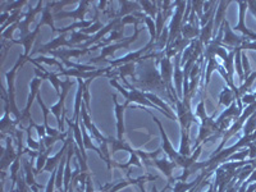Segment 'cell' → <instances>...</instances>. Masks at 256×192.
<instances>
[{"mask_svg": "<svg viewBox=\"0 0 256 192\" xmlns=\"http://www.w3.org/2000/svg\"><path fill=\"white\" fill-rule=\"evenodd\" d=\"M191 95H184L180 100L176 102V110H177V120L180 127V154L184 156H190L192 155L191 146H190V128L192 123H198L200 120L198 116L192 113L191 110Z\"/></svg>", "mask_w": 256, "mask_h": 192, "instance_id": "obj_1", "label": "cell"}, {"mask_svg": "<svg viewBox=\"0 0 256 192\" xmlns=\"http://www.w3.org/2000/svg\"><path fill=\"white\" fill-rule=\"evenodd\" d=\"M196 116H198V120H200V131H198V140H196L195 145H194V150L196 148H198L200 145L202 144H206L209 141L212 140H218L222 136L219 134V128L216 126V114H212V116H206V110H205V100L204 98L200 100V102L196 106Z\"/></svg>", "mask_w": 256, "mask_h": 192, "instance_id": "obj_2", "label": "cell"}, {"mask_svg": "<svg viewBox=\"0 0 256 192\" xmlns=\"http://www.w3.org/2000/svg\"><path fill=\"white\" fill-rule=\"evenodd\" d=\"M116 80H118V78L109 80V84H110L112 86H113V88H116V90L120 91V92L122 94L123 96H124V98H126V102H124L126 106H128V105L131 104V102H134V104H138V105H141V106H145V108H154L155 110H159L160 113H163L164 116H168L169 120H170V116H169V114H166V112L163 110V109H160L159 106H156V105H155V104H152V102H150V100H148V98H146L145 94H144V91L137 90V88H134V86H132V84L127 81V80L123 78V82H124V84H126V86H127V88H130V91H128L127 88H123L122 84H120V82L116 81Z\"/></svg>", "mask_w": 256, "mask_h": 192, "instance_id": "obj_3", "label": "cell"}, {"mask_svg": "<svg viewBox=\"0 0 256 192\" xmlns=\"http://www.w3.org/2000/svg\"><path fill=\"white\" fill-rule=\"evenodd\" d=\"M81 120L82 123L84 124V127L88 128V131L90 132L91 137H92L94 140L98 142L99 145V148L102 150V152L104 154L105 159H106V166H108V169H112V163H113V160H112V154H110V150H109V142H108V137L102 136V132L98 130L95 124L92 123L91 120V116H90V112L86 108V105L84 102H82V106H81Z\"/></svg>", "mask_w": 256, "mask_h": 192, "instance_id": "obj_4", "label": "cell"}, {"mask_svg": "<svg viewBox=\"0 0 256 192\" xmlns=\"http://www.w3.org/2000/svg\"><path fill=\"white\" fill-rule=\"evenodd\" d=\"M28 58L24 56V54H20L18 56L17 63L13 66V68L9 72L6 73V82H8V99H9V113L13 116V120L17 123V126H20V112L18 110L17 105H16V90H14V81H16V74H17L18 70L24 66Z\"/></svg>", "mask_w": 256, "mask_h": 192, "instance_id": "obj_5", "label": "cell"}, {"mask_svg": "<svg viewBox=\"0 0 256 192\" xmlns=\"http://www.w3.org/2000/svg\"><path fill=\"white\" fill-rule=\"evenodd\" d=\"M108 140H109L108 142H109V150H110V154H114V152H120V150L130 152V160H128L127 164H120L113 160L112 166H116V168L123 169V170H127V172H130V169L128 168L132 166H138V168H142L141 159H140V156H138V152H140V150H134V148H132L131 145H130V144L124 140L120 141V140H118V138H114V137H108Z\"/></svg>", "mask_w": 256, "mask_h": 192, "instance_id": "obj_6", "label": "cell"}, {"mask_svg": "<svg viewBox=\"0 0 256 192\" xmlns=\"http://www.w3.org/2000/svg\"><path fill=\"white\" fill-rule=\"evenodd\" d=\"M76 82L77 81H72V80H64V81H62V92L59 95V102L56 105L50 106V113L56 116V122H58V130L60 132H66L64 131V120H66V106H64V102H66V98H67L68 92H70V90Z\"/></svg>", "mask_w": 256, "mask_h": 192, "instance_id": "obj_7", "label": "cell"}, {"mask_svg": "<svg viewBox=\"0 0 256 192\" xmlns=\"http://www.w3.org/2000/svg\"><path fill=\"white\" fill-rule=\"evenodd\" d=\"M140 32H141V28H134V35L130 36V38H124L123 40L118 41V42H114V44L105 46L104 49L102 50V54H100L99 56L91 58L86 64H99L100 62H106L108 60V59H106L108 56H113L114 52L120 49L130 50V45L137 40V38H138V35H140Z\"/></svg>", "mask_w": 256, "mask_h": 192, "instance_id": "obj_8", "label": "cell"}, {"mask_svg": "<svg viewBox=\"0 0 256 192\" xmlns=\"http://www.w3.org/2000/svg\"><path fill=\"white\" fill-rule=\"evenodd\" d=\"M176 10L172 16L170 24H169V38H168V44L166 46L172 44L173 41L180 35V27L184 24V9L187 6V2H174Z\"/></svg>", "mask_w": 256, "mask_h": 192, "instance_id": "obj_9", "label": "cell"}, {"mask_svg": "<svg viewBox=\"0 0 256 192\" xmlns=\"http://www.w3.org/2000/svg\"><path fill=\"white\" fill-rule=\"evenodd\" d=\"M41 81L42 80L38 78V77H35V78L32 80L31 82H30V95H28V100H27V104L26 106H24V109H22V112H20V126L18 128H20V130H24V127L22 124L24 123H30L32 122V116H31V106H32V102H34V100L38 98V95L40 92H38V88H40L41 86Z\"/></svg>", "mask_w": 256, "mask_h": 192, "instance_id": "obj_10", "label": "cell"}, {"mask_svg": "<svg viewBox=\"0 0 256 192\" xmlns=\"http://www.w3.org/2000/svg\"><path fill=\"white\" fill-rule=\"evenodd\" d=\"M173 70H174V64L172 63L170 58H168L166 56H163V59L160 60V76H162V80L166 84L168 91L173 95L176 102H178V95L177 91H176L174 86H173Z\"/></svg>", "mask_w": 256, "mask_h": 192, "instance_id": "obj_11", "label": "cell"}, {"mask_svg": "<svg viewBox=\"0 0 256 192\" xmlns=\"http://www.w3.org/2000/svg\"><path fill=\"white\" fill-rule=\"evenodd\" d=\"M223 40H222V46L226 48L227 50H232V49H237V48L242 46L244 41L248 40V38H244V36H238L234 34L233 28H230V22L227 20L223 22Z\"/></svg>", "mask_w": 256, "mask_h": 192, "instance_id": "obj_12", "label": "cell"}, {"mask_svg": "<svg viewBox=\"0 0 256 192\" xmlns=\"http://www.w3.org/2000/svg\"><path fill=\"white\" fill-rule=\"evenodd\" d=\"M13 137L6 136V148H4L3 154H2V180H6V174L8 168H10V166L13 164L16 159L18 156V152H14V146H13Z\"/></svg>", "mask_w": 256, "mask_h": 192, "instance_id": "obj_13", "label": "cell"}, {"mask_svg": "<svg viewBox=\"0 0 256 192\" xmlns=\"http://www.w3.org/2000/svg\"><path fill=\"white\" fill-rule=\"evenodd\" d=\"M154 45L155 44H152V41H148V44H146L142 49H138L137 52H128L127 56H123V58L114 59V60L108 59L106 62H109V66H110L112 68H116V67H120V66H123V64H127V63H138V62L142 60V54L148 52V50L155 49Z\"/></svg>", "mask_w": 256, "mask_h": 192, "instance_id": "obj_14", "label": "cell"}, {"mask_svg": "<svg viewBox=\"0 0 256 192\" xmlns=\"http://www.w3.org/2000/svg\"><path fill=\"white\" fill-rule=\"evenodd\" d=\"M237 6L240 8V13H238V24L236 26L233 27L234 31L241 32L242 36L248 38L250 41H256V32H254L252 30L248 28L246 24H244V16H246V8L248 6V2H237Z\"/></svg>", "mask_w": 256, "mask_h": 192, "instance_id": "obj_15", "label": "cell"}, {"mask_svg": "<svg viewBox=\"0 0 256 192\" xmlns=\"http://www.w3.org/2000/svg\"><path fill=\"white\" fill-rule=\"evenodd\" d=\"M45 6V2H38V6H36V8H30L28 12L24 14V18L22 20H20V26H18V28H20V38H26L27 35H28L30 32V24L35 20V17L38 13H40L41 10H44V8L42 6Z\"/></svg>", "mask_w": 256, "mask_h": 192, "instance_id": "obj_16", "label": "cell"}, {"mask_svg": "<svg viewBox=\"0 0 256 192\" xmlns=\"http://www.w3.org/2000/svg\"><path fill=\"white\" fill-rule=\"evenodd\" d=\"M91 6V2L84 0V2H78V8L72 12H67V10H62L54 14V20H62V18H73V20L82 22L84 20V14L88 12V6Z\"/></svg>", "mask_w": 256, "mask_h": 192, "instance_id": "obj_17", "label": "cell"}, {"mask_svg": "<svg viewBox=\"0 0 256 192\" xmlns=\"http://www.w3.org/2000/svg\"><path fill=\"white\" fill-rule=\"evenodd\" d=\"M114 102V110H116V138L123 141V134L126 132L124 127V109L127 108L124 104L120 105L116 99V94L112 95Z\"/></svg>", "mask_w": 256, "mask_h": 192, "instance_id": "obj_18", "label": "cell"}, {"mask_svg": "<svg viewBox=\"0 0 256 192\" xmlns=\"http://www.w3.org/2000/svg\"><path fill=\"white\" fill-rule=\"evenodd\" d=\"M88 52H90V49H58L52 50V52H49L48 54L56 56V58L59 59L62 63H64V62L70 60V56L78 59L81 58L82 56H84V54H88Z\"/></svg>", "mask_w": 256, "mask_h": 192, "instance_id": "obj_19", "label": "cell"}, {"mask_svg": "<svg viewBox=\"0 0 256 192\" xmlns=\"http://www.w3.org/2000/svg\"><path fill=\"white\" fill-rule=\"evenodd\" d=\"M180 58H182L180 52L174 56V70H173V82L176 84V91L180 100L184 98V70L180 68Z\"/></svg>", "mask_w": 256, "mask_h": 192, "instance_id": "obj_20", "label": "cell"}, {"mask_svg": "<svg viewBox=\"0 0 256 192\" xmlns=\"http://www.w3.org/2000/svg\"><path fill=\"white\" fill-rule=\"evenodd\" d=\"M32 162L34 160H28V159H24V177H26V182L27 184L30 186L31 191L34 192H38V190L42 188L41 184H38V182L35 180V168L32 166Z\"/></svg>", "mask_w": 256, "mask_h": 192, "instance_id": "obj_21", "label": "cell"}, {"mask_svg": "<svg viewBox=\"0 0 256 192\" xmlns=\"http://www.w3.org/2000/svg\"><path fill=\"white\" fill-rule=\"evenodd\" d=\"M52 6H56V2H45L44 6V10H42V14H41V20L38 22L36 26L41 27V26H49L52 28V32H58V28H56L54 26V16L52 14Z\"/></svg>", "mask_w": 256, "mask_h": 192, "instance_id": "obj_22", "label": "cell"}, {"mask_svg": "<svg viewBox=\"0 0 256 192\" xmlns=\"http://www.w3.org/2000/svg\"><path fill=\"white\" fill-rule=\"evenodd\" d=\"M232 2L227 0V2H219L218 8H216V17H214V34H212V38L218 35V31L220 30L222 24L226 20V13H227V8Z\"/></svg>", "mask_w": 256, "mask_h": 192, "instance_id": "obj_23", "label": "cell"}, {"mask_svg": "<svg viewBox=\"0 0 256 192\" xmlns=\"http://www.w3.org/2000/svg\"><path fill=\"white\" fill-rule=\"evenodd\" d=\"M118 4L120 6V8L118 10L116 18H120V20L126 16H134L142 10L138 2H118Z\"/></svg>", "mask_w": 256, "mask_h": 192, "instance_id": "obj_24", "label": "cell"}, {"mask_svg": "<svg viewBox=\"0 0 256 192\" xmlns=\"http://www.w3.org/2000/svg\"><path fill=\"white\" fill-rule=\"evenodd\" d=\"M38 32H40V27L36 26L35 30H34L32 32H30L26 38H18V40H12V44L22 45V46L24 48V56H26V58H28L30 50H31V46H32V44H34V41H35L36 36L38 35Z\"/></svg>", "mask_w": 256, "mask_h": 192, "instance_id": "obj_25", "label": "cell"}, {"mask_svg": "<svg viewBox=\"0 0 256 192\" xmlns=\"http://www.w3.org/2000/svg\"><path fill=\"white\" fill-rule=\"evenodd\" d=\"M212 34H214V18L208 22L202 28H201V34L198 40L201 41V44L204 45V48H206L210 44V41L212 40Z\"/></svg>", "mask_w": 256, "mask_h": 192, "instance_id": "obj_26", "label": "cell"}, {"mask_svg": "<svg viewBox=\"0 0 256 192\" xmlns=\"http://www.w3.org/2000/svg\"><path fill=\"white\" fill-rule=\"evenodd\" d=\"M138 4L141 6V9L145 12L146 16L152 17L154 20H156L158 9H159L158 2H148V0H145V2H138Z\"/></svg>", "mask_w": 256, "mask_h": 192, "instance_id": "obj_27", "label": "cell"}, {"mask_svg": "<svg viewBox=\"0 0 256 192\" xmlns=\"http://www.w3.org/2000/svg\"><path fill=\"white\" fill-rule=\"evenodd\" d=\"M233 102H236V99H234V94H233V91L226 84L223 90H222L220 95H219V105H224V106H227L228 108Z\"/></svg>", "mask_w": 256, "mask_h": 192, "instance_id": "obj_28", "label": "cell"}, {"mask_svg": "<svg viewBox=\"0 0 256 192\" xmlns=\"http://www.w3.org/2000/svg\"><path fill=\"white\" fill-rule=\"evenodd\" d=\"M35 60L38 62V63H41V62H42V63L49 64V66H56V67L59 68V72H60V70H66V68H64V66H63V63H62V62H59V60H56V59H54V58H46V56H38Z\"/></svg>", "mask_w": 256, "mask_h": 192, "instance_id": "obj_29", "label": "cell"}, {"mask_svg": "<svg viewBox=\"0 0 256 192\" xmlns=\"http://www.w3.org/2000/svg\"><path fill=\"white\" fill-rule=\"evenodd\" d=\"M18 26H20V22H16L14 24H12V26H9L8 28L6 30V31L2 32V41H10L12 42L13 40V32H14L16 28H18Z\"/></svg>", "mask_w": 256, "mask_h": 192, "instance_id": "obj_30", "label": "cell"}, {"mask_svg": "<svg viewBox=\"0 0 256 192\" xmlns=\"http://www.w3.org/2000/svg\"><path fill=\"white\" fill-rule=\"evenodd\" d=\"M191 3H192V10H195L198 18V20H201V18H202V16H204L205 2H202V0H198V2H191Z\"/></svg>", "mask_w": 256, "mask_h": 192, "instance_id": "obj_31", "label": "cell"}, {"mask_svg": "<svg viewBox=\"0 0 256 192\" xmlns=\"http://www.w3.org/2000/svg\"><path fill=\"white\" fill-rule=\"evenodd\" d=\"M58 169V168H56ZM56 169L54 172H52V177L49 178V182H48L46 187H45V192H56Z\"/></svg>", "mask_w": 256, "mask_h": 192, "instance_id": "obj_32", "label": "cell"}, {"mask_svg": "<svg viewBox=\"0 0 256 192\" xmlns=\"http://www.w3.org/2000/svg\"><path fill=\"white\" fill-rule=\"evenodd\" d=\"M238 50H256V41H250V40H246L242 44V46L237 48Z\"/></svg>", "mask_w": 256, "mask_h": 192, "instance_id": "obj_33", "label": "cell"}, {"mask_svg": "<svg viewBox=\"0 0 256 192\" xmlns=\"http://www.w3.org/2000/svg\"><path fill=\"white\" fill-rule=\"evenodd\" d=\"M84 192H95V191H94L92 178H91V174L88 176V180H86V187H84Z\"/></svg>", "mask_w": 256, "mask_h": 192, "instance_id": "obj_34", "label": "cell"}, {"mask_svg": "<svg viewBox=\"0 0 256 192\" xmlns=\"http://www.w3.org/2000/svg\"><path fill=\"white\" fill-rule=\"evenodd\" d=\"M248 9H250V12L256 17V2L255 0H250V2H248Z\"/></svg>", "mask_w": 256, "mask_h": 192, "instance_id": "obj_35", "label": "cell"}, {"mask_svg": "<svg viewBox=\"0 0 256 192\" xmlns=\"http://www.w3.org/2000/svg\"><path fill=\"white\" fill-rule=\"evenodd\" d=\"M84 187H86V184H78V186L76 187V190H74V191H76V192H84Z\"/></svg>", "mask_w": 256, "mask_h": 192, "instance_id": "obj_36", "label": "cell"}, {"mask_svg": "<svg viewBox=\"0 0 256 192\" xmlns=\"http://www.w3.org/2000/svg\"><path fill=\"white\" fill-rule=\"evenodd\" d=\"M152 192H158V190H156V186H152Z\"/></svg>", "mask_w": 256, "mask_h": 192, "instance_id": "obj_37", "label": "cell"}, {"mask_svg": "<svg viewBox=\"0 0 256 192\" xmlns=\"http://www.w3.org/2000/svg\"><path fill=\"white\" fill-rule=\"evenodd\" d=\"M56 192H60V191H56ZM64 192V191H63Z\"/></svg>", "mask_w": 256, "mask_h": 192, "instance_id": "obj_38", "label": "cell"}]
</instances>
